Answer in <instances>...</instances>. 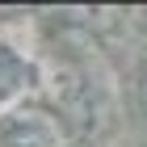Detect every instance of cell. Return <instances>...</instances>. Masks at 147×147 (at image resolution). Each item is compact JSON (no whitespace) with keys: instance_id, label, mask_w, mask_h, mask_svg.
Instances as JSON below:
<instances>
[{"instance_id":"cell-1","label":"cell","mask_w":147,"mask_h":147,"mask_svg":"<svg viewBox=\"0 0 147 147\" xmlns=\"http://www.w3.org/2000/svg\"><path fill=\"white\" fill-rule=\"evenodd\" d=\"M143 97H147V92H143Z\"/></svg>"}]
</instances>
